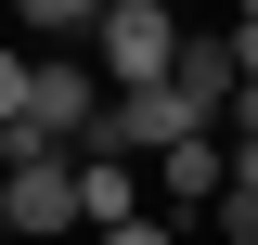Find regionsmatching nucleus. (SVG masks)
Wrapping results in <instances>:
<instances>
[{
	"label": "nucleus",
	"instance_id": "nucleus-4",
	"mask_svg": "<svg viewBox=\"0 0 258 245\" xmlns=\"http://www.w3.org/2000/svg\"><path fill=\"white\" fill-rule=\"evenodd\" d=\"M142 194H155V168H129V155H78V207H91V232H129V219H155Z\"/></svg>",
	"mask_w": 258,
	"mask_h": 245
},
{
	"label": "nucleus",
	"instance_id": "nucleus-10",
	"mask_svg": "<svg viewBox=\"0 0 258 245\" xmlns=\"http://www.w3.org/2000/svg\"><path fill=\"white\" fill-rule=\"evenodd\" d=\"M232 65H245V78H258V13H245V26H232Z\"/></svg>",
	"mask_w": 258,
	"mask_h": 245
},
{
	"label": "nucleus",
	"instance_id": "nucleus-3",
	"mask_svg": "<svg viewBox=\"0 0 258 245\" xmlns=\"http://www.w3.org/2000/svg\"><path fill=\"white\" fill-rule=\"evenodd\" d=\"M0 219H13V245H52V232H78V155H13V181H0Z\"/></svg>",
	"mask_w": 258,
	"mask_h": 245
},
{
	"label": "nucleus",
	"instance_id": "nucleus-11",
	"mask_svg": "<svg viewBox=\"0 0 258 245\" xmlns=\"http://www.w3.org/2000/svg\"><path fill=\"white\" fill-rule=\"evenodd\" d=\"M129 13H168V0H129Z\"/></svg>",
	"mask_w": 258,
	"mask_h": 245
},
{
	"label": "nucleus",
	"instance_id": "nucleus-1",
	"mask_svg": "<svg viewBox=\"0 0 258 245\" xmlns=\"http://www.w3.org/2000/svg\"><path fill=\"white\" fill-rule=\"evenodd\" d=\"M103 65H78V52H26L13 39V65H0V142L13 155H78L103 129Z\"/></svg>",
	"mask_w": 258,
	"mask_h": 245
},
{
	"label": "nucleus",
	"instance_id": "nucleus-7",
	"mask_svg": "<svg viewBox=\"0 0 258 245\" xmlns=\"http://www.w3.org/2000/svg\"><path fill=\"white\" fill-rule=\"evenodd\" d=\"M207 232H220V245H258V194H220V207H207Z\"/></svg>",
	"mask_w": 258,
	"mask_h": 245
},
{
	"label": "nucleus",
	"instance_id": "nucleus-6",
	"mask_svg": "<svg viewBox=\"0 0 258 245\" xmlns=\"http://www.w3.org/2000/svg\"><path fill=\"white\" fill-rule=\"evenodd\" d=\"M13 13H26V39H103L116 0H13Z\"/></svg>",
	"mask_w": 258,
	"mask_h": 245
},
{
	"label": "nucleus",
	"instance_id": "nucleus-2",
	"mask_svg": "<svg viewBox=\"0 0 258 245\" xmlns=\"http://www.w3.org/2000/svg\"><path fill=\"white\" fill-rule=\"evenodd\" d=\"M181 13H129V0H116V13H103V39H91V65H103V78H116V91H168V78H181Z\"/></svg>",
	"mask_w": 258,
	"mask_h": 245
},
{
	"label": "nucleus",
	"instance_id": "nucleus-5",
	"mask_svg": "<svg viewBox=\"0 0 258 245\" xmlns=\"http://www.w3.org/2000/svg\"><path fill=\"white\" fill-rule=\"evenodd\" d=\"M220 194H232V142H220V129L181 142V155H155V207H194V219H207Z\"/></svg>",
	"mask_w": 258,
	"mask_h": 245
},
{
	"label": "nucleus",
	"instance_id": "nucleus-8",
	"mask_svg": "<svg viewBox=\"0 0 258 245\" xmlns=\"http://www.w3.org/2000/svg\"><path fill=\"white\" fill-rule=\"evenodd\" d=\"M103 245H181V232H168V219H129V232H103Z\"/></svg>",
	"mask_w": 258,
	"mask_h": 245
},
{
	"label": "nucleus",
	"instance_id": "nucleus-9",
	"mask_svg": "<svg viewBox=\"0 0 258 245\" xmlns=\"http://www.w3.org/2000/svg\"><path fill=\"white\" fill-rule=\"evenodd\" d=\"M232 194H258V142H232Z\"/></svg>",
	"mask_w": 258,
	"mask_h": 245
}]
</instances>
